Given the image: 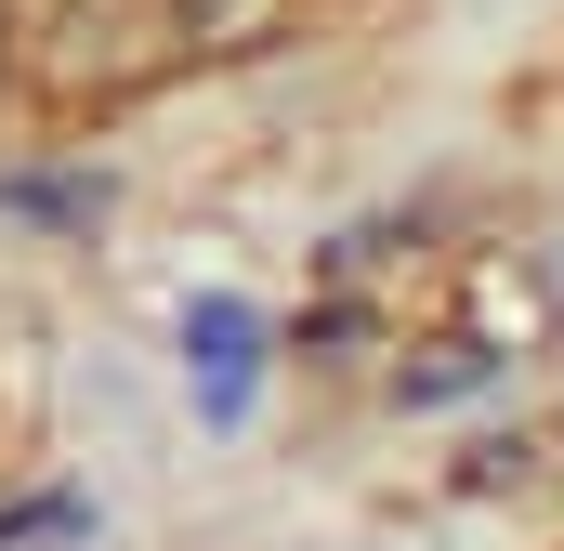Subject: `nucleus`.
<instances>
[{
  "instance_id": "obj_1",
  "label": "nucleus",
  "mask_w": 564,
  "mask_h": 551,
  "mask_svg": "<svg viewBox=\"0 0 564 551\" xmlns=\"http://www.w3.org/2000/svg\"><path fill=\"white\" fill-rule=\"evenodd\" d=\"M184 355L210 368V420H237L250 408V368H263V315L250 302H197L184 315Z\"/></svg>"
}]
</instances>
